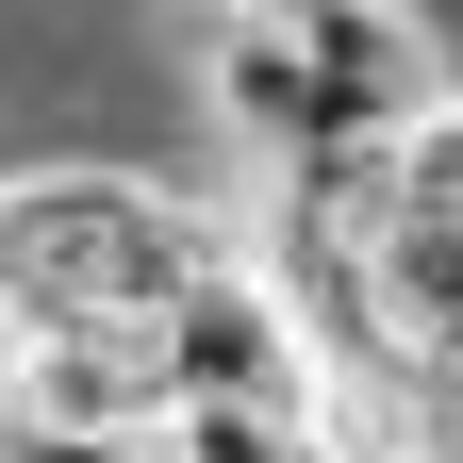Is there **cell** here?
I'll return each instance as SVG.
<instances>
[{
    "label": "cell",
    "mask_w": 463,
    "mask_h": 463,
    "mask_svg": "<svg viewBox=\"0 0 463 463\" xmlns=\"http://www.w3.org/2000/svg\"><path fill=\"white\" fill-rule=\"evenodd\" d=\"M381 331L430 397H463V83L397 133V183H381Z\"/></svg>",
    "instance_id": "6da1fadb"
},
{
    "label": "cell",
    "mask_w": 463,
    "mask_h": 463,
    "mask_svg": "<svg viewBox=\"0 0 463 463\" xmlns=\"http://www.w3.org/2000/svg\"><path fill=\"white\" fill-rule=\"evenodd\" d=\"M183 33H298L315 67L381 116V133H414V116L463 83V50H447V17H414V0H165Z\"/></svg>",
    "instance_id": "7a4b0ae2"
},
{
    "label": "cell",
    "mask_w": 463,
    "mask_h": 463,
    "mask_svg": "<svg viewBox=\"0 0 463 463\" xmlns=\"http://www.w3.org/2000/svg\"><path fill=\"white\" fill-rule=\"evenodd\" d=\"M149 364H165V414H183V397H265V414H315V331L281 315V281H265L249 249L149 315Z\"/></svg>",
    "instance_id": "3957f363"
},
{
    "label": "cell",
    "mask_w": 463,
    "mask_h": 463,
    "mask_svg": "<svg viewBox=\"0 0 463 463\" xmlns=\"http://www.w3.org/2000/svg\"><path fill=\"white\" fill-rule=\"evenodd\" d=\"M199 116L232 133V165H298V149H347V133H381L364 99H347L298 33H199Z\"/></svg>",
    "instance_id": "277c9868"
},
{
    "label": "cell",
    "mask_w": 463,
    "mask_h": 463,
    "mask_svg": "<svg viewBox=\"0 0 463 463\" xmlns=\"http://www.w3.org/2000/svg\"><path fill=\"white\" fill-rule=\"evenodd\" d=\"M0 463H165L149 430H67V414H33L17 381H0Z\"/></svg>",
    "instance_id": "5b68a950"
}]
</instances>
